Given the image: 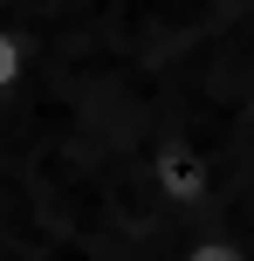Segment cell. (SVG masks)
I'll list each match as a JSON object with an SVG mask.
<instances>
[{
    "label": "cell",
    "instance_id": "obj_1",
    "mask_svg": "<svg viewBox=\"0 0 254 261\" xmlns=\"http://www.w3.org/2000/svg\"><path fill=\"white\" fill-rule=\"evenodd\" d=\"M192 261H241V254H234V248H200Z\"/></svg>",
    "mask_w": 254,
    "mask_h": 261
}]
</instances>
